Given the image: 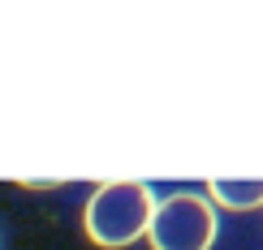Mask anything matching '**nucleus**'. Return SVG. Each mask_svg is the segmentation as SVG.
<instances>
[{"label": "nucleus", "instance_id": "f257e3e1", "mask_svg": "<svg viewBox=\"0 0 263 250\" xmlns=\"http://www.w3.org/2000/svg\"><path fill=\"white\" fill-rule=\"evenodd\" d=\"M151 207L156 199L142 181H104L86 203V237L104 250L134 246L138 237H147Z\"/></svg>", "mask_w": 263, "mask_h": 250}, {"label": "nucleus", "instance_id": "f03ea898", "mask_svg": "<svg viewBox=\"0 0 263 250\" xmlns=\"http://www.w3.org/2000/svg\"><path fill=\"white\" fill-rule=\"evenodd\" d=\"M147 237H151V250H212L216 211L203 194L177 190L151 207Z\"/></svg>", "mask_w": 263, "mask_h": 250}, {"label": "nucleus", "instance_id": "7ed1b4c3", "mask_svg": "<svg viewBox=\"0 0 263 250\" xmlns=\"http://www.w3.org/2000/svg\"><path fill=\"white\" fill-rule=\"evenodd\" d=\"M207 190L229 211H250L263 203V177H212Z\"/></svg>", "mask_w": 263, "mask_h": 250}]
</instances>
